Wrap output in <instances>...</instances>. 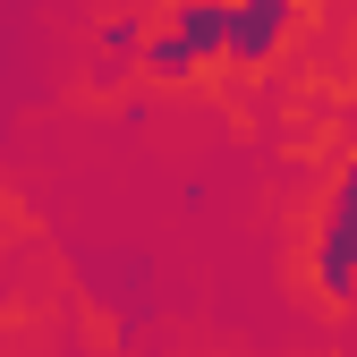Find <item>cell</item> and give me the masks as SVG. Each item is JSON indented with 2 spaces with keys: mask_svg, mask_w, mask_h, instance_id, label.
<instances>
[{
  "mask_svg": "<svg viewBox=\"0 0 357 357\" xmlns=\"http://www.w3.org/2000/svg\"><path fill=\"white\" fill-rule=\"evenodd\" d=\"M213 52H230V0H188V9H170L145 43V68L153 77H188L204 68Z\"/></svg>",
  "mask_w": 357,
  "mask_h": 357,
  "instance_id": "6da1fadb",
  "label": "cell"
},
{
  "mask_svg": "<svg viewBox=\"0 0 357 357\" xmlns=\"http://www.w3.org/2000/svg\"><path fill=\"white\" fill-rule=\"evenodd\" d=\"M298 0H230V60H264L289 34Z\"/></svg>",
  "mask_w": 357,
  "mask_h": 357,
  "instance_id": "7a4b0ae2",
  "label": "cell"
},
{
  "mask_svg": "<svg viewBox=\"0 0 357 357\" xmlns=\"http://www.w3.org/2000/svg\"><path fill=\"white\" fill-rule=\"evenodd\" d=\"M137 43H145V26H137V17H119V26H102V52H111V60H128V52H137Z\"/></svg>",
  "mask_w": 357,
  "mask_h": 357,
  "instance_id": "3957f363",
  "label": "cell"
}]
</instances>
